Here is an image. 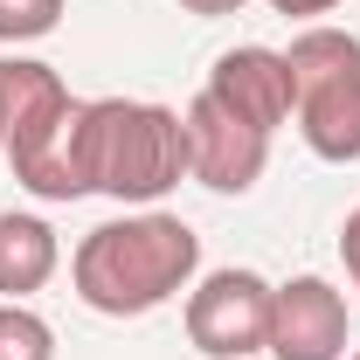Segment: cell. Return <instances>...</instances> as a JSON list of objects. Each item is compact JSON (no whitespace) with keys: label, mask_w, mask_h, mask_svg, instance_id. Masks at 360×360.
Instances as JSON below:
<instances>
[{"label":"cell","mask_w":360,"mask_h":360,"mask_svg":"<svg viewBox=\"0 0 360 360\" xmlns=\"http://www.w3.org/2000/svg\"><path fill=\"white\" fill-rule=\"evenodd\" d=\"M347 291L326 284V277H291L277 284L270 298V340L264 354L270 360H347Z\"/></svg>","instance_id":"obj_7"},{"label":"cell","mask_w":360,"mask_h":360,"mask_svg":"<svg viewBox=\"0 0 360 360\" xmlns=\"http://www.w3.org/2000/svg\"><path fill=\"white\" fill-rule=\"evenodd\" d=\"M270 7H277L284 21H319V14H333L340 0H270Z\"/></svg>","instance_id":"obj_13"},{"label":"cell","mask_w":360,"mask_h":360,"mask_svg":"<svg viewBox=\"0 0 360 360\" xmlns=\"http://www.w3.org/2000/svg\"><path fill=\"white\" fill-rule=\"evenodd\" d=\"M201 277V236L167 215V208H139V215H111L77 243L70 257V284L90 312L104 319H146L167 298H180Z\"/></svg>","instance_id":"obj_1"},{"label":"cell","mask_w":360,"mask_h":360,"mask_svg":"<svg viewBox=\"0 0 360 360\" xmlns=\"http://www.w3.org/2000/svg\"><path fill=\"white\" fill-rule=\"evenodd\" d=\"M56 21H63V0H0V42L7 49L56 35Z\"/></svg>","instance_id":"obj_11"},{"label":"cell","mask_w":360,"mask_h":360,"mask_svg":"<svg viewBox=\"0 0 360 360\" xmlns=\"http://www.w3.org/2000/svg\"><path fill=\"white\" fill-rule=\"evenodd\" d=\"M63 264V243H56V229L42 215H21V208H7L0 215V298H28V291H42L49 277Z\"/></svg>","instance_id":"obj_9"},{"label":"cell","mask_w":360,"mask_h":360,"mask_svg":"<svg viewBox=\"0 0 360 360\" xmlns=\"http://www.w3.org/2000/svg\"><path fill=\"white\" fill-rule=\"evenodd\" d=\"M270 298H277V284L257 277V270L229 264V270H208V277H194L187 284V347L208 360H250L264 354L270 340Z\"/></svg>","instance_id":"obj_5"},{"label":"cell","mask_w":360,"mask_h":360,"mask_svg":"<svg viewBox=\"0 0 360 360\" xmlns=\"http://www.w3.org/2000/svg\"><path fill=\"white\" fill-rule=\"evenodd\" d=\"M340 264H347V277H354V291H360V208L340 222Z\"/></svg>","instance_id":"obj_12"},{"label":"cell","mask_w":360,"mask_h":360,"mask_svg":"<svg viewBox=\"0 0 360 360\" xmlns=\"http://www.w3.org/2000/svg\"><path fill=\"white\" fill-rule=\"evenodd\" d=\"M180 125H187V180H201V187H215V194H250V187L264 180V167H270V132L243 125V118L222 111L208 90L187 97Z\"/></svg>","instance_id":"obj_6"},{"label":"cell","mask_w":360,"mask_h":360,"mask_svg":"<svg viewBox=\"0 0 360 360\" xmlns=\"http://www.w3.org/2000/svg\"><path fill=\"white\" fill-rule=\"evenodd\" d=\"M0 360H56V326L28 298H0Z\"/></svg>","instance_id":"obj_10"},{"label":"cell","mask_w":360,"mask_h":360,"mask_svg":"<svg viewBox=\"0 0 360 360\" xmlns=\"http://www.w3.org/2000/svg\"><path fill=\"white\" fill-rule=\"evenodd\" d=\"M201 90H208L222 111H236L243 125H257V132L291 125V63H284V49H264V42L222 49Z\"/></svg>","instance_id":"obj_8"},{"label":"cell","mask_w":360,"mask_h":360,"mask_svg":"<svg viewBox=\"0 0 360 360\" xmlns=\"http://www.w3.org/2000/svg\"><path fill=\"white\" fill-rule=\"evenodd\" d=\"M187 174V125L153 97H84L77 104V180L118 208H153Z\"/></svg>","instance_id":"obj_2"},{"label":"cell","mask_w":360,"mask_h":360,"mask_svg":"<svg viewBox=\"0 0 360 360\" xmlns=\"http://www.w3.org/2000/svg\"><path fill=\"white\" fill-rule=\"evenodd\" d=\"M291 118L298 139L312 146L319 160L354 167L360 160V35L347 28H298L291 49Z\"/></svg>","instance_id":"obj_4"},{"label":"cell","mask_w":360,"mask_h":360,"mask_svg":"<svg viewBox=\"0 0 360 360\" xmlns=\"http://www.w3.org/2000/svg\"><path fill=\"white\" fill-rule=\"evenodd\" d=\"M77 104L35 56H0V153L35 201H84L77 180Z\"/></svg>","instance_id":"obj_3"},{"label":"cell","mask_w":360,"mask_h":360,"mask_svg":"<svg viewBox=\"0 0 360 360\" xmlns=\"http://www.w3.org/2000/svg\"><path fill=\"white\" fill-rule=\"evenodd\" d=\"M187 14H201V21H222V14H243L250 0H180Z\"/></svg>","instance_id":"obj_14"},{"label":"cell","mask_w":360,"mask_h":360,"mask_svg":"<svg viewBox=\"0 0 360 360\" xmlns=\"http://www.w3.org/2000/svg\"><path fill=\"white\" fill-rule=\"evenodd\" d=\"M347 360H360V354H347Z\"/></svg>","instance_id":"obj_15"}]
</instances>
